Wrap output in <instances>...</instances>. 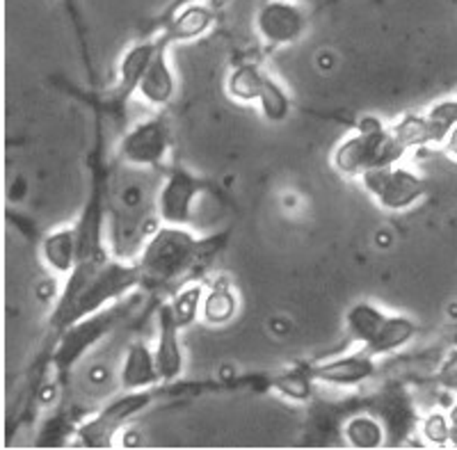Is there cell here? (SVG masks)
<instances>
[{"label":"cell","mask_w":457,"mask_h":450,"mask_svg":"<svg viewBox=\"0 0 457 450\" xmlns=\"http://www.w3.org/2000/svg\"><path fill=\"white\" fill-rule=\"evenodd\" d=\"M444 149H446V154L457 162V126L451 130V133H448L446 142H444Z\"/></svg>","instance_id":"obj_30"},{"label":"cell","mask_w":457,"mask_h":450,"mask_svg":"<svg viewBox=\"0 0 457 450\" xmlns=\"http://www.w3.org/2000/svg\"><path fill=\"white\" fill-rule=\"evenodd\" d=\"M120 379L126 391H140V388H151L162 382L154 350L145 343H133L121 363Z\"/></svg>","instance_id":"obj_17"},{"label":"cell","mask_w":457,"mask_h":450,"mask_svg":"<svg viewBox=\"0 0 457 450\" xmlns=\"http://www.w3.org/2000/svg\"><path fill=\"white\" fill-rule=\"evenodd\" d=\"M151 403H154V394H151L149 388L126 391L124 396H120V398L112 400L110 404H105L92 421L80 425L76 435L80 437L83 446H89V448L108 446L110 441H112V437L117 435L126 423H130V421L136 419L137 414H142Z\"/></svg>","instance_id":"obj_7"},{"label":"cell","mask_w":457,"mask_h":450,"mask_svg":"<svg viewBox=\"0 0 457 450\" xmlns=\"http://www.w3.org/2000/svg\"><path fill=\"white\" fill-rule=\"evenodd\" d=\"M67 5H69V12H71L73 19H76V14H79V12H76V3H73V0H67Z\"/></svg>","instance_id":"obj_32"},{"label":"cell","mask_w":457,"mask_h":450,"mask_svg":"<svg viewBox=\"0 0 457 450\" xmlns=\"http://www.w3.org/2000/svg\"><path fill=\"white\" fill-rule=\"evenodd\" d=\"M419 429H421V437L430 446H451V421H448V414L432 412V414L423 416Z\"/></svg>","instance_id":"obj_27"},{"label":"cell","mask_w":457,"mask_h":450,"mask_svg":"<svg viewBox=\"0 0 457 450\" xmlns=\"http://www.w3.org/2000/svg\"><path fill=\"white\" fill-rule=\"evenodd\" d=\"M259 108L263 120L270 121V124H279L291 114V99L272 76H265L263 89H261L259 96Z\"/></svg>","instance_id":"obj_25"},{"label":"cell","mask_w":457,"mask_h":450,"mask_svg":"<svg viewBox=\"0 0 457 450\" xmlns=\"http://www.w3.org/2000/svg\"><path fill=\"white\" fill-rule=\"evenodd\" d=\"M370 412L385 423L386 439H405V437L411 435L414 425L421 423V421L416 419L414 404H411L410 396L400 387L382 388L370 400Z\"/></svg>","instance_id":"obj_13"},{"label":"cell","mask_w":457,"mask_h":450,"mask_svg":"<svg viewBox=\"0 0 457 450\" xmlns=\"http://www.w3.org/2000/svg\"><path fill=\"white\" fill-rule=\"evenodd\" d=\"M167 46L170 44L165 39H158V48L151 57L149 67H146L145 76L140 80V92L142 99L151 105H158V108H165L171 104L174 94H177V76L170 67V57H167Z\"/></svg>","instance_id":"obj_15"},{"label":"cell","mask_w":457,"mask_h":450,"mask_svg":"<svg viewBox=\"0 0 457 450\" xmlns=\"http://www.w3.org/2000/svg\"><path fill=\"white\" fill-rule=\"evenodd\" d=\"M272 387L284 398L295 400V403H307L313 394V375L309 366H297L277 375L272 379Z\"/></svg>","instance_id":"obj_24"},{"label":"cell","mask_w":457,"mask_h":450,"mask_svg":"<svg viewBox=\"0 0 457 450\" xmlns=\"http://www.w3.org/2000/svg\"><path fill=\"white\" fill-rule=\"evenodd\" d=\"M158 39H149V42L136 44V46L130 48V51H126V55L121 57L120 80H117L114 89L110 92V104H112L114 108H121V105L137 92L142 76H145L146 67H149L151 57H154Z\"/></svg>","instance_id":"obj_16"},{"label":"cell","mask_w":457,"mask_h":450,"mask_svg":"<svg viewBox=\"0 0 457 450\" xmlns=\"http://www.w3.org/2000/svg\"><path fill=\"white\" fill-rule=\"evenodd\" d=\"M426 114L432 120V124L436 126V130L442 135V140L446 142L448 133L457 126V99L439 101V104L432 105Z\"/></svg>","instance_id":"obj_28"},{"label":"cell","mask_w":457,"mask_h":450,"mask_svg":"<svg viewBox=\"0 0 457 450\" xmlns=\"http://www.w3.org/2000/svg\"><path fill=\"white\" fill-rule=\"evenodd\" d=\"M265 76L268 73H263V69L256 67V64H240L231 71L227 80L228 96L234 101H240V104H254L261 96Z\"/></svg>","instance_id":"obj_23"},{"label":"cell","mask_w":457,"mask_h":450,"mask_svg":"<svg viewBox=\"0 0 457 450\" xmlns=\"http://www.w3.org/2000/svg\"><path fill=\"white\" fill-rule=\"evenodd\" d=\"M405 154L407 149L400 145L391 126L386 129L375 117H364L357 124L354 133L348 135L334 149L332 162L343 176L361 179L366 171L395 165Z\"/></svg>","instance_id":"obj_3"},{"label":"cell","mask_w":457,"mask_h":450,"mask_svg":"<svg viewBox=\"0 0 457 450\" xmlns=\"http://www.w3.org/2000/svg\"><path fill=\"white\" fill-rule=\"evenodd\" d=\"M345 329L353 341L361 343L375 357L394 354L416 337V322L407 316L386 313L369 302H357L345 313Z\"/></svg>","instance_id":"obj_4"},{"label":"cell","mask_w":457,"mask_h":450,"mask_svg":"<svg viewBox=\"0 0 457 450\" xmlns=\"http://www.w3.org/2000/svg\"><path fill=\"white\" fill-rule=\"evenodd\" d=\"M359 181L370 197L378 202V206L389 212L407 211L416 202H421L423 195H426V181L421 176L414 174L407 167H400L398 162L366 171Z\"/></svg>","instance_id":"obj_6"},{"label":"cell","mask_w":457,"mask_h":450,"mask_svg":"<svg viewBox=\"0 0 457 450\" xmlns=\"http://www.w3.org/2000/svg\"><path fill=\"white\" fill-rule=\"evenodd\" d=\"M170 126L162 117H154L136 124L120 145V154L129 165L136 167H158L167 158L171 145Z\"/></svg>","instance_id":"obj_9"},{"label":"cell","mask_w":457,"mask_h":450,"mask_svg":"<svg viewBox=\"0 0 457 450\" xmlns=\"http://www.w3.org/2000/svg\"><path fill=\"white\" fill-rule=\"evenodd\" d=\"M238 313V296L224 279L215 281L202 304V318L208 325H227Z\"/></svg>","instance_id":"obj_21"},{"label":"cell","mask_w":457,"mask_h":450,"mask_svg":"<svg viewBox=\"0 0 457 450\" xmlns=\"http://www.w3.org/2000/svg\"><path fill=\"white\" fill-rule=\"evenodd\" d=\"M42 256L51 270L57 275H71L79 265V236L76 229L67 227L60 231L48 233L42 240Z\"/></svg>","instance_id":"obj_19"},{"label":"cell","mask_w":457,"mask_h":450,"mask_svg":"<svg viewBox=\"0 0 457 450\" xmlns=\"http://www.w3.org/2000/svg\"><path fill=\"white\" fill-rule=\"evenodd\" d=\"M343 437L348 446L359 450H375L386 444L385 423L373 412H354L343 423Z\"/></svg>","instance_id":"obj_20"},{"label":"cell","mask_w":457,"mask_h":450,"mask_svg":"<svg viewBox=\"0 0 457 450\" xmlns=\"http://www.w3.org/2000/svg\"><path fill=\"white\" fill-rule=\"evenodd\" d=\"M204 296H206V293H204V286L199 284L181 286V288L174 293L170 306L171 311H174V318H177V322L181 325V329L190 327L199 318V313H202Z\"/></svg>","instance_id":"obj_26"},{"label":"cell","mask_w":457,"mask_h":450,"mask_svg":"<svg viewBox=\"0 0 457 450\" xmlns=\"http://www.w3.org/2000/svg\"><path fill=\"white\" fill-rule=\"evenodd\" d=\"M206 188L208 183L195 176L193 171L174 167L167 174V181L162 183L161 195H158V215L162 224L187 227L193 222V206Z\"/></svg>","instance_id":"obj_8"},{"label":"cell","mask_w":457,"mask_h":450,"mask_svg":"<svg viewBox=\"0 0 457 450\" xmlns=\"http://www.w3.org/2000/svg\"><path fill=\"white\" fill-rule=\"evenodd\" d=\"M104 176L94 174L92 190H89L87 204L83 208V215L73 224L76 236H79V265L80 263H99L110 259L104 247Z\"/></svg>","instance_id":"obj_11"},{"label":"cell","mask_w":457,"mask_h":450,"mask_svg":"<svg viewBox=\"0 0 457 450\" xmlns=\"http://www.w3.org/2000/svg\"><path fill=\"white\" fill-rule=\"evenodd\" d=\"M394 135L400 140V145L405 149H414V146H430L439 145L442 135L436 130V126L432 124V120L426 112L423 114H405L403 120L395 121L391 126Z\"/></svg>","instance_id":"obj_22"},{"label":"cell","mask_w":457,"mask_h":450,"mask_svg":"<svg viewBox=\"0 0 457 450\" xmlns=\"http://www.w3.org/2000/svg\"><path fill=\"white\" fill-rule=\"evenodd\" d=\"M129 313L130 304L114 302V306H105V309L60 331L55 337V350L51 354V363L57 373H69L96 343H101L110 331L117 329Z\"/></svg>","instance_id":"obj_5"},{"label":"cell","mask_w":457,"mask_h":450,"mask_svg":"<svg viewBox=\"0 0 457 450\" xmlns=\"http://www.w3.org/2000/svg\"><path fill=\"white\" fill-rule=\"evenodd\" d=\"M142 286L137 263L105 259L99 263L76 265L67 275V286L55 302L51 313V329L55 337L67 327L76 325L83 318L105 309L110 302H120L126 293Z\"/></svg>","instance_id":"obj_1"},{"label":"cell","mask_w":457,"mask_h":450,"mask_svg":"<svg viewBox=\"0 0 457 450\" xmlns=\"http://www.w3.org/2000/svg\"><path fill=\"white\" fill-rule=\"evenodd\" d=\"M222 247L220 238L199 240L187 227L162 224L151 233L142 249L137 268H140L142 286L149 290L170 288L181 284L190 270L197 268L204 259Z\"/></svg>","instance_id":"obj_2"},{"label":"cell","mask_w":457,"mask_h":450,"mask_svg":"<svg viewBox=\"0 0 457 450\" xmlns=\"http://www.w3.org/2000/svg\"><path fill=\"white\" fill-rule=\"evenodd\" d=\"M448 421H451V446L457 448V404L448 409Z\"/></svg>","instance_id":"obj_31"},{"label":"cell","mask_w":457,"mask_h":450,"mask_svg":"<svg viewBox=\"0 0 457 450\" xmlns=\"http://www.w3.org/2000/svg\"><path fill=\"white\" fill-rule=\"evenodd\" d=\"M256 30L270 46H288L307 30V14L293 0H268L256 14Z\"/></svg>","instance_id":"obj_10"},{"label":"cell","mask_w":457,"mask_h":450,"mask_svg":"<svg viewBox=\"0 0 457 450\" xmlns=\"http://www.w3.org/2000/svg\"><path fill=\"white\" fill-rule=\"evenodd\" d=\"M309 371H312L316 382L329 384V387L353 388L369 382L378 373V362H375V354L361 347L359 352L343 354V357L329 359V362L309 363Z\"/></svg>","instance_id":"obj_12"},{"label":"cell","mask_w":457,"mask_h":450,"mask_svg":"<svg viewBox=\"0 0 457 450\" xmlns=\"http://www.w3.org/2000/svg\"><path fill=\"white\" fill-rule=\"evenodd\" d=\"M179 331L181 325L174 318V311L170 304H162L158 309V341L154 347L162 382H174L183 375V347Z\"/></svg>","instance_id":"obj_14"},{"label":"cell","mask_w":457,"mask_h":450,"mask_svg":"<svg viewBox=\"0 0 457 450\" xmlns=\"http://www.w3.org/2000/svg\"><path fill=\"white\" fill-rule=\"evenodd\" d=\"M215 14L208 5L202 3H193V5H186L179 14H174L170 23H167L165 32H162V39L167 44L174 42H193L197 37L206 35L211 28H213Z\"/></svg>","instance_id":"obj_18"},{"label":"cell","mask_w":457,"mask_h":450,"mask_svg":"<svg viewBox=\"0 0 457 450\" xmlns=\"http://www.w3.org/2000/svg\"><path fill=\"white\" fill-rule=\"evenodd\" d=\"M435 382L444 388V391H451L457 394V347H453L444 357L442 366L436 368Z\"/></svg>","instance_id":"obj_29"}]
</instances>
